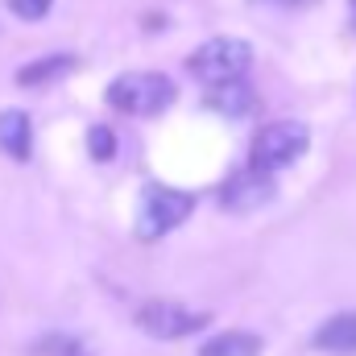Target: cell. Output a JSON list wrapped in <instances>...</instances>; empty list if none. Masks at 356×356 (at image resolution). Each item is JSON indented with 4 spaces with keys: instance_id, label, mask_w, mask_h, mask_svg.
Segmentation results:
<instances>
[{
    "instance_id": "cell-1",
    "label": "cell",
    "mask_w": 356,
    "mask_h": 356,
    "mask_svg": "<svg viewBox=\"0 0 356 356\" xmlns=\"http://www.w3.org/2000/svg\"><path fill=\"white\" fill-rule=\"evenodd\" d=\"M175 83L158 71H133V75H120L112 79L108 88V104L129 112V116H158L162 108L175 104Z\"/></svg>"
},
{
    "instance_id": "cell-2",
    "label": "cell",
    "mask_w": 356,
    "mask_h": 356,
    "mask_svg": "<svg viewBox=\"0 0 356 356\" xmlns=\"http://www.w3.org/2000/svg\"><path fill=\"white\" fill-rule=\"evenodd\" d=\"M249 67H253V50H249V42H241V38H211V42H203V46L186 58V71H191L199 83H207V88L228 83V79H241Z\"/></svg>"
},
{
    "instance_id": "cell-3",
    "label": "cell",
    "mask_w": 356,
    "mask_h": 356,
    "mask_svg": "<svg viewBox=\"0 0 356 356\" xmlns=\"http://www.w3.org/2000/svg\"><path fill=\"white\" fill-rule=\"evenodd\" d=\"M195 211V195L175 191V186H149L141 195V211H137V236L141 241H158L166 232H175L178 224Z\"/></svg>"
},
{
    "instance_id": "cell-4",
    "label": "cell",
    "mask_w": 356,
    "mask_h": 356,
    "mask_svg": "<svg viewBox=\"0 0 356 356\" xmlns=\"http://www.w3.org/2000/svg\"><path fill=\"white\" fill-rule=\"evenodd\" d=\"M307 145H311L307 124H298V120H273V124H266L257 133V141H253V166L273 175L282 166H294L307 154Z\"/></svg>"
},
{
    "instance_id": "cell-5",
    "label": "cell",
    "mask_w": 356,
    "mask_h": 356,
    "mask_svg": "<svg viewBox=\"0 0 356 356\" xmlns=\"http://www.w3.org/2000/svg\"><path fill=\"white\" fill-rule=\"evenodd\" d=\"M207 323V315L182 307V302H170V298H149L137 307V327L154 340H178V336H191Z\"/></svg>"
},
{
    "instance_id": "cell-6",
    "label": "cell",
    "mask_w": 356,
    "mask_h": 356,
    "mask_svg": "<svg viewBox=\"0 0 356 356\" xmlns=\"http://www.w3.org/2000/svg\"><path fill=\"white\" fill-rule=\"evenodd\" d=\"M269 199H273V178H269V170H257V166L236 170L220 186V207L232 211V216H249V211H257Z\"/></svg>"
},
{
    "instance_id": "cell-7",
    "label": "cell",
    "mask_w": 356,
    "mask_h": 356,
    "mask_svg": "<svg viewBox=\"0 0 356 356\" xmlns=\"http://www.w3.org/2000/svg\"><path fill=\"white\" fill-rule=\"evenodd\" d=\"M315 348L332 356H356V311H340L315 332Z\"/></svg>"
},
{
    "instance_id": "cell-8",
    "label": "cell",
    "mask_w": 356,
    "mask_h": 356,
    "mask_svg": "<svg viewBox=\"0 0 356 356\" xmlns=\"http://www.w3.org/2000/svg\"><path fill=\"white\" fill-rule=\"evenodd\" d=\"M207 104L220 112V116H249L257 108V95L245 79H228V83H216L207 91Z\"/></svg>"
},
{
    "instance_id": "cell-9",
    "label": "cell",
    "mask_w": 356,
    "mask_h": 356,
    "mask_svg": "<svg viewBox=\"0 0 356 356\" xmlns=\"http://www.w3.org/2000/svg\"><path fill=\"white\" fill-rule=\"evenodd\" d=\"M0 149H4L8 158H17V162L29 158V149H33V129H29V116H25V112H17V108L0 112Z\"/></svg>"
},
{
    "instance_id": "cell-10",
    "label": "cell",
    "mask_w": 356,
    "mask_h": 356,
    "mask_svg": "<svg viewBox=\"0 0 356 356\" xmlns=\"http://www.w3.org/2000/svg\"><path fill=\"white\" fill-rule=\"evenodd\" d=\"M71 71H75V58L71 54H50V58H38V63L21 67L17 71V83L21 88H42V83H54V79H63Z\"/></svg>"
},
{
    "instance_id": "cell-11",
    "label": "cell",
    "mask_w": 356,
    "mask_h": 356,
    "mask_svg": "<svg viewBox=\"0 0 356 356\" xmlns=\"http://www.w3.org/2000/svg\"><path fill=\"white\" fill-rule=\"evenodd\" d=\"M199 356H261V340L253 332H228V336L207 340Z\"/></svg>"
},
{
    "instance_id": "cell-12",
    "label": "cell",
    "mask_w": 356,
    "mask_h": 356,
    "mask_svg": "<svg viewBox=\"0 0 356 356\" xmlns=\"http://www.w3.org/2000/svg\"><path fill=\"white\" fill-rule=\"evenodd\" d=\"M88 149H91L95 162H108V158L116 154V133H112L108 124H95V129L88 133Z\"/></svg>"
},
{
    "instance_id": "cell-13",
    "label": "cell",
    "mask_w": 356,
    "mask_h": 356,
    "mask_svg": "<svg viewBox=\"0 0 356 356\" xmlns=\"http://www.w3.org/2000/svg\"><path fill=\"white\" fill-rule=\"evenodd\" d=\"M50 4H54V0H8V8H13L21 21H42V17L50 13Z\"/></svg>"
},
{
    "instance_id": "cell-14",
    "label": "cell",
    "mask_w": 356,
    "mask_h": 356,
    "mask_svg": "<svg viewBox=\"0 0 356 356\" xmlns=\"http://www.w3.org/2000/svg\"><path fill=\"white\" fill-rule=\"evenodd\" d=\"M277 4H302V0H277Z\"/></svg>"
},
{
    "instance_id": "cell-15",
    "label": "cell",
    "mask_w": 356,
    "mask_h": 356,
    "mask_svg": "<svg viewBox=\"0 0 356 356\" xmlns=\"http://www.w3.org/2000/svg\"><path fill=\"white\" fill-rule=\"evenodd\" d=\"M353 13H356V0H353Z\"/></svg>"
}]
</instances>
